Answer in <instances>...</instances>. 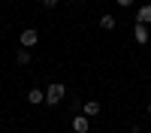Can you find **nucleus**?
<instances>
[{
    "instance_id": "nucleus-1",
    "label": "nucleus",
    "mask_w": 151,
    "mask_h": 133,
    "mask_svg": "<svg viewBox=\"0 0 151 133\" xmlns=\"http://www.w3.org/2000/svg\"><path fill=\"white\" fill-rule=\"evenodd\" d=\"M64 97H67V85L64 82H52L45 88V106H58Z\"/></svg>"
},
{
    "instance_id": "nucleus-2",
    "label": "nucleus",
    "mask_w": 151,
    "mask_h": 133,
    "mask_svg": "<svg viewBox=\"0 0 151 133\" xmlns=\"http://www.w3.org/2000/svg\"><path fill=\"white\" fill-rule=\"evenodd\" d=\"M18 42H21V48H33L36 42H40V33H36L33 27H27V30H21V36H18Z\"/></svg>"
},
{
    "instance_id": "nucleus-3",
    "label": "nucleus",
    "mask_w": 151,
    "mask_h": 133,
    "mask_svg": "<svg viewBox=\"0 0 151 133\" xmlns=\"http://www.w3.org/2000/svg\"><path fill=\"white\" fill-rule=\"evenodd\" d=\"M133 40L139 42V45H145V42L151 40V30H148V24H133Z\"/></svg>"
},
{
    "instance_id": "nucleus-4",
    "label": "nucleus",
    "mask_w": 151,
    "mask_h": 133,
    "mask_svg": "<svg viewBox=\"0 0 151 133\" xmlns=\"http://www.w3.org/2000/svg\"><path fill=\"white\" fill-rule=\"evenodd\" d=\"M73 130H76V133H88V130H91L88 115H76V118H73Z\"/></svg>"
},
{
    "instance_id": "nucleus-5",
    "label": "nucleus",
    "mask_w": 151,
    "mask_h": 133,
    "mask_svg": "<svg viewBox=\"0 0 151 133\" xmlns=\"http://www.w3.org/2000/svg\"><path fill=\"white\" fill-rule=\"evenodd\" d=\"M136 24H151V3L136 9Z\"/></svg>"
},
{
    "instance_id": "nucleus-6",
    "label": "nucleus",
    "mask_w": 151,
    "mask_h": 133,
    "mask_svg": "<svg viewBox=\"0 0 151 133\" xmlns=\"http://www.w3.org/2000/svg\"><path fill=\"white\" fill-rule=\"evenodd\" d=\"M103 112V106H100L97 100H88L85 106H82V115H88V118H94V115H100Z\"/></svg>"
},
{
    "instance_id": "nucleus-7",
    "label": "nucleus",
    "mask_w": 151,
    "mask_h": 133,
    "mask_svg": "<svg viewBox=\"0 0 151 133\" xmlns=\"http://www.w3.org/2000/svg\"><path fill=\"white\" fill-rule=\"evenodd\" d=\"M27 100H30L33 106H40V103H45V91H40V88H30V91H27Z\"/></svg>"
},
{
    "instance_id": "nucleus-8",
    "label": "nucleus",
    "mask_w": 151,
    "mask_h": 133,
    "mask_svg": "<svg viewBox=\"0 0 151 133\" xmlns=\"http://www.w3.org/2000/svg\"><path fill=\"white\" fill-rule=\"evenodd\" d=\"M15 60H18L21 67H27L30 60H33V58H30V48H18V52H15Z\"/></svg>"
},
{
    "instance_id": "nucleus-9",
    "label": "nucleus",
    "mask_w": 151,
    "mask_h": 133,
    "mask_svg": "<svg viewBox=\"0 0 151 133\" xmlns=\"http://www.w3.org/2000/svg\"><path fill=\"white\" fill-rule=\"evenodd\" d=\"M115 24H118V21H115V15H109V12L100 18V27H103V30H115Z\"/></svg>"
},
{
    "instance_id": "nucleus-10",
    "label": "nucleus",
    "mask_w": 151,
    "mask_h": 133,
    "mask_svg": "<svg viewBox=\"0 0 151 133\" xmlns=\"http://www.w3.org/2000/svg\"><path fill=\"white\" fill-rule=\"evenodd\" d=\"M42 6H45V9H55V6H58V0H42Z\"/></svg>"
},
{
    "instance_id": "nucleus-11",
    "label": "nucleus",
    "mask_w": 151,
    "mask_h": 133,
    "mask_svg": "<svg viewBox=\"0 0 151 133\" xmlns=\"http://www.w3.org/2000/svg\"><path fill=\"white\" fill-rule=\"evenodd\" d=\"M136 0H118V6H133Z\"/></svg>"
},
{
    "instance_id": "nucleus-12",
    "label": "nucleus",
    "mask_w": 151,
    "mask_h": 133,
    "mask_svg": "<svg viewBox=\"0 0 151 133\" xmlns=\"http://www.w3.org/2000/svg\"><path fill=\"white\" fill-rule=\"evenodd\" d=\"M145 112H148V115H151V103H148V106H145Z\"/></svg>"
},
{
    "instance_id": "nucleus-13",
    "label": "nucleus",
    "mask_w": 151,
    "mask_h": 133,
    "mask_svg": "<svg viewBox=\"0 0 151 133\" xmlns=\"http://www.w3.org/2000/svg\"><path fill=\"white\" fill-rule=\"evenodd\" d=\"M133 133H142V130H139V127H133Z\"/></svg>"
}]
</instances>
